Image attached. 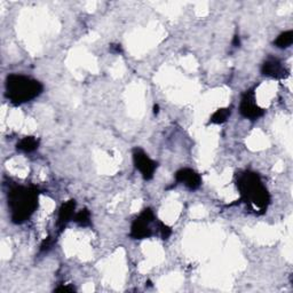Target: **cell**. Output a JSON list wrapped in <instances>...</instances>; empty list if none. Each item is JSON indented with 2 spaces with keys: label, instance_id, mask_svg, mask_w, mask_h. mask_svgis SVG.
Instances as JSON below:
<instances>
[{
  "label": "cell",
  "instance_id": "obj_1",
  "mask_svg": "<svg viewBox=\"0 0 293 293\" xmlns=\"http://www.w3.org/2000/svg\"><path fill=\"white\" fill-rule=\"evenodd\" d=\"M237 187L242 199L252 206L254 211L263 213L268 208L270 196L268 190L263 186L259 174L256 172L246 171L238 175Z\"/></svg>",
  "mask_w": 293,
  "mask_h": 293
},
{
  "label": "cell",
  "instance_id": "obj_2",
  "mask_svg": "<svg viewBox=\"0 0 293 293\" xmlns=\"http://www.w3.org/2000/svg\"><path fill=\"white\" fill-rule=\"evenodd\" d=\"M39 193L33 187H13L8 193V206L12 221L21 225L33 214L38 208Z\"/></svg>",
  "mask_w": 293,
  "mask_h": 293
},
{
  "label": "cell",
  "instance_id": "obj_3",
  "mask_svg": "<svg viewBox=\"0 0 293 293\" xmlns=\"http://www.w3.org/2000/svg\"><path fill=\"white\" fill-rule=\"evenodd\" d=\"M43 92V85L36 79L22 75H9L6 79V98L12 103L22 104L29 102Z\"/></svg>",
  "mask_w": 293,
  "mask_h": 293
},
{
  "label": "cell",
  "instance_id": "obj_4",
  "mask_svg": "<svg viewBox=\"0 0 293 293\" xmlns=\"http://www.w3.org/2000/svg\"><path fill=\"white\" fill-rule=\"evenodd\" d=\"M156 216L151 209L143 210L138 218L133 221L130 227V236L134 240H145L154 235L151 229V225L154 224Z\"/></svg>",
  "mask_w": 293,
  "mask_h": 293
},
{
  "label": "cell",
  "instance_id": "obj_5",
  "mask_svg": "<svg viewBox=\"0 0 293 293\" xmlns=\"http://www.w3.org/2000/svg\"><path fill=\"white\" fill-rule=\"evenodd\" d=\"M133 163L140 171L145 180H151L154 178L155 171L157 168V163L149 157L142 149L135 148L133 150Z\"/></svg>",
  "mask_w": 293,
  "mask_h": 293
},
{
  "label": "cell",
  "instance_id": "obj_6",
  "mask_svg": "<svg viewBox=\"0 0 293 293\" xmlns=\"http://www.w3.org/2000/svg\"><path fill=\"white\" fill-rule=\"evenodd\" d=\"M240 113L245 118L251 120H256L260 118L261 116H263L265 111L257 104L254 90H248L245 92V94L243 95L241 101Z\"/></svg>",
  "mask_w": 293,
  "mask_h": 293
},
{
  "label": "cell",
  "instance_id": "obj_7",
  "mask_svg": "<svg viewBox=\"0 0 293 293\" xmlns=\"http://www.w3.org/2000/svg\"><path fill=\"white\" fill-rule=\"evenodd\" d=\"M261 72L268 77L277 79L286 78L289 76V70L283 65V63L278 59H274V57H269L263 62L261 66Z\"/></svg>",
  "mask_w": 293,
  "mask_h": 293
},
{
  "label": "cell",
  "instance_id": "obj_8",
  "mask_svg": "<svg viewBox=\"0 0 293 293\" xmlns=\"http://www.w3.org/2000/svg\"><path fill=\"white\" fill-rule=\"evenodd\" d=\"M175 180H177V182L183 183L190 190L198 189L202 184L200 175L192 168H181L175 173Z\"/></svg>",
  "mask_w": 293,
  "mask_h": 293
},
{
  "label": "cell",
  "instance_id": "obj_9",
  "mask_svg": "<svg viewBox=\"0 0 293 293\" xmlns=\"http://www.w3.org/2000/svg\"><path fill=\"white\" fill-rule=\"evenodd\" d=\"M75 210H76L75 199H70L65 204H62V206L59 210V216H57V227L60 228V230H62L70 220H72L73 216H75Z\"/></svg>",
  "mask_w": 293,
  "mask_h": 293
},
{
  "label": "cell",
  "instance_id": "obj_10",
  "mask_svg": "<svg viewBox=\"0 0 293 293\" xmlns=\"http://www.w3.org/2000/svg\"><path fill=\"white\" fill-rule=\"evenodd\" d=\"M38 146H39V140H37L34 136H25L17 142L16 149L18 151L29 154V152L37 150Z\"/></svg>",
  "mask_w": 293,
  "mask_h": 293
},
{
  "label": "cell",
  "instance_id": "obj_11",
  "mask_svg": "<svg viewBox=\"0 0 293 293\" xmlns=\"http://www.w3.org/2000/svg\"><path fill=\"white\" fill-rule=\"evenodd\" d=\"M292 43H293V31L289 30L279 34V36L276 38V40L274 41V45L278 47V49H288V47L292 45Z\"/></svg>",
  "mask_w": 293,
  "mask_h": 293
},
{
  "label": "cell",
  "instance_id": "obj_12",
  "mask_svg": "<svg viewBox=\"0 0 293 293\" xmlns=\"http://www.w3.org/2000/svg\"><path fill=\"white\" fill-rule=\"evenodd\" d=\"M230 114H231L230 109H228V108H221V109H218L212 114L211 118H210V123L224 124L227 122L229 117H230Z\"/></svg>",
  "mask_w": 293,
  "mask_h": 293
},
{
  "label": "cell",
  "instance_id": "obj_13",
  "mask_svg": "<svg viewBox=\"0 0 293 293\" xmlns=\"http://www.w3.org/2000/svg\"><path fill=\"white\" fill-rule=\"evenodd\" d=\"M73 221L81 227H87L91 225V213L87 209H82L73 216Z\"/></svg>",
  "mask_w": 293,
  "mask_h": 293
},
{
  "label": "cell",
  "instance_id": "obj_14",
  "mask_svg": "<svg viewBox=\"0 0 293 293\" xmlns=\"http://www.w3.org/2000/svg\"><path fill=\"white\" fill-rule=\"evenodd\" d=\"M158 231H159V234H161L162 240H164V241L168 240L172 235V229L162 221H158Z\"/></svg>",
  "mask_w": 293,
  "mask_h": 293
},
{
  "label": "cell",
  "instance_id": "obj_15",
  "mask_svg": "<svg viewBox=\"0 0 293 293\" xmlns=\"http://www.w3.org/2000/svg\"><path fill=\"white\" fill-rule=\"evenodd\" d=\"M52 245H53L52 237H47L46 240L43 242V244H41L40 251H41V252H47V251H49V248L52 247Z\"/></svg>",
  "mask_w": 293,
  "mask_h": 293
},
{
  "label": "cell",
  "instance_id": "obj_16",
  "mask_svg": "<svg viewBox=\"0 0 293 293\" xmlns=\"http://www.w3.org/2000/svg\"><path fill=\"white\" fill-rule=\"evenodd\" d=\"M56 292H73L75 291V289L72 288V286H69V285H61L59 286V288L55 289Z\"/></svg>",
  "mask_w": 293,
  "mask_h": 293
},
{
  "label": "cell",
  "instance_id": "obj_17",
  "mask_svg": "<svg viewBox=\"0 0 293 293\" xmlns=\"http://www.w3.org/2000/svg\"><path fill=\"white\" fill-rule=\"evenodd\" d=\"M110 49L114 53H120V52H122V47H120V45H111Z\"/></svg>",
  "mask_w": 293,
  "mask_h": 293
},
{
  "label": "cell",
  "instance_id": "obj_18",
  "mask_svg": "<svg viewBox=\"0 0 293 293\" xmlns=\"http://www.w3.org/2000/svg\"><path fill=\"white\" fill-rule=\"evenodd\" d=\"M232 45H234L235 47H240V45H241L240 37H238V36H235L234 37V40H232Z\"/></svg>",
  "mask_w": 293,
  "mask_h": 293
},
{
  "label": "cell",
  "instance_id": "obj_19",
  "mask_svg": "<svg viewBox=\"0 0 293 293\" xmlns=\"http://www.w3.org/2000/svg\"><path fill=\"white\" fill-rule=\"evenodd\" d=\"M158 113H159V106H158V104H156V106L154 107V114H157Z\"/></svg>",
  "mask_w": 293,
  "mask_h": 293
}]
</instances>
